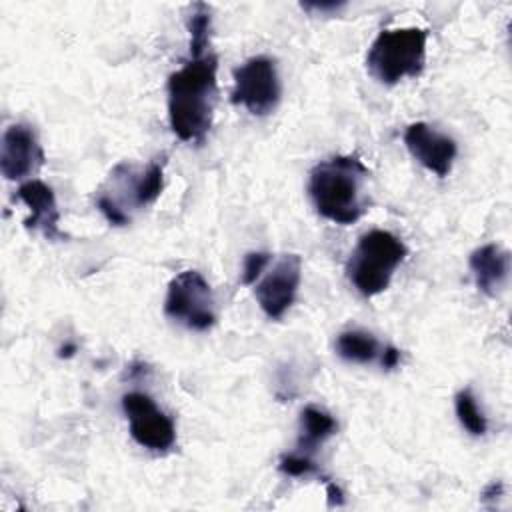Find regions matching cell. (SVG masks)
<instances>
[{
  "label": "cell",
  "mask_w": 512,
  "mask_h": 512,
  "mask_svg": "<svg viewBox=\"0 0 512 512\" xmlns=\"http://www.w3.org/2000/svg\"><path fill=\"white\" fill-rule=\"evenodd\" d=\"M338 430V422L330 412L318 406H306L300 412V430L296 440V452L312 456L330 436Z\"/></svg>",
  "instance_id": "4fadbf2b"
},
{
  "label": "cell",
  "mask_w": 512,
  "mask_h": 512,
  "mask_svg": "<svg viewBox=\"0 0 512 512\" xmlns=\"http://www.w3.org/2000/svg\"><path fill=\"white\" fill-rule=\"evenodd\" d=\"M218 56L208 52L190 58L166 82L168 122L176 138L202 146L214 118L218 100Z\"/></svg>",
  "instance_id": "6da1fadb"
},
{
  "label": "cell",
  "mask_w": 512,
  "mask_h": 512,
  "mask_svg": "<svg viewBox=\"0 0 512 512\" xmlns=\"http://www.w3.org/2000/svg\"><path fill=\"white\" fill-rule=\"evenodd\" d=\"M302 10L306 12H320V14H328V12H338L340 8H344V2H302L300 4Z\"/></svg>",
  "instance_id": "ffe728a7"
},
{
  "label": "cell",
  "mask_w": 512,
  "mask_h": 512,
  "mask_svg": "<svg viewBox=\"0 0 512 512\" xmlns=\"http://www.w3.org/2000/svg\"><path fill=\"white\" fill-rule=\"evenodd\" d=\"M188 36H190V58H200L210 50V34H212V16L210 6L204 2H196L190 8L186 20Z\"/></svg>",
  "instance_id": "9a60e30c"
},
{
  "label": "cell",
  "mask_w": 512,
  "mask_h": 512,
  "mask_svg": "<svg viewBox=\"0 0 512 512\" xmlns=\"http://www.w3.org/2000/svg\"><path fill=\"white\" fill-rule=\"evenodd\" d=\"M334 348H336V354L342 360L352 362V364H370L382 352V346L376 340V336L370 334V332H364V330H344V332H340L336 336Z\"/></svg>",
  "instance_id": "5bb4252c"
},
{
  "label": "cell",
  "mask_w": 512,
  "mask_h": 512,
  "mask_svg": "<svg viewBox=\"0 0 512 512\" xmlns=\"http://www.w3.org/2000/svg\"><path fill=\"white\" fill-rule=\"evenodd\" d=\"M282 96L276 60L270 56H252L234 68L232 102L244 106L254 116L270 114Z\"/></svg>",
  "instance_id": "8992f818"
},
{
  "label": "cell",
  "mask_w": 512,
  "mask_h": 512,
  "mask_svg": "<svg viewBox=\"0 0 512 512\" xmlns=\"http://www.w3.org/2000/svg\"><path fill=\"white\" fill-rule=\"evenodd\" d=\"M380 364H382L384 370L396 368L400 364V350L396 346H392V344H386L382 348V352H380Z\"/></svg>",
  "instance_id": "d6986e66"
},
{
  "label": "cell",
  "mask_w": 512,
  "mask_h": 512,
  "mask_svg": "<svg viewBox=\"0 0 512 512\" xmlns=\"http://www.w3.org/2000/svg\"><path fill=\"white\" fill-rule=\"evenodd\" d=\"M324 484H326V492H328V502H330V506H340V504H344V492L336 486V482L324 478Z\"/></svg>",
  "instance_id": "44dd1931"
},
{
  "label": "cell",
  "mask_w": 512,
  "mask_h": 512,
  "mask_svg": "<svg viewBox=\"0 0 512 512\" xmlns=\"http://www.w3.org/2000/svg\"><path fill=\"white\" fill-rule=\"evenodd\" d=\"M302 280V258L298 254L280 256L272 268L254 284V296L270 320H280L296 300Z\"/></svg>",
  "instance_id": "ba28073f"
},
{
  "label": "cell",
  "mask_w": 512,
  "mask_h": 512,
  "mask_svg": "<svg viewBox=\"0 0 512 512\" xmlns=\"http://www.w3.org/2000/svg\"><path fill=\"white\" fill-rule=\"evenodd\" d=\"M268 262H270L268 252H248L244 256V264H242V284H246V286L256 284V280L260 278V274L264 272Z\"/></svg>",
  "instance_id": "ac0fdd59"
},
{
  "label": "cell",
  "mask_w": 512,
  "mask_h": 512,
  "mask_svg": "<svg viewBox=\"0 0 512 512\" xmlns=\"http://www.w3.org/2000/svg\"><path fill=\"white\" fill-rule=\"evenodd\" d=\"M404 144L412 158L426 170L434 172L440 178H446L450 174L458 154V146L448 134L438 132L426 122H412L404 130Z\"/></svg>",
  "instance_id": "30bf717a"
},
{
  "label": "cell",
  "mask_w": 512,
  "mask_h": 512,
  "mask_svg": "<svg viewBox=\"0 0 512 512\" xmlns=\"http://www.w3.org/2000/svg\"><path fill=\"white\" fill-rule=\"evenodd\" d=\"M122 410L128 418L130 436L136 444L150 452H168L176 442V428L172 418L162 412L156 402L144 392H126L122 396Z\"/></svg>",
  "instance_id": "52a82bcc"
},
{
  "label": "cell",
  "mask_w": 512,
  "mask_h": 512,
  "mask_svg": "<svg viewBox=\"0 0 512 512\" xmlns=\"http://www.w3.org/2000/svg\"><path fill=\"white\" fill-rule=\"evenodd\" d=\"M454 410H456L458 422L462 424V428L466 432H470L472 436H484L486 434V430H488L486 416L478 408V402H476L470 388H462L454 396Z\"/></svg>",
  "instance_id": "2e32d148"
},
{
  "label": "cell",
  "mask_w": 512,
  "mask_h": 512,
  "mask_svg": "<svg viewBox=\"0 0 512 512\" xmlns=\"http://www.w3.org/2000/svg\"><path fill=\"white\" fill-rule=\"evenodd\" d=\"M16 198L24 202L30 210L24 226L30 230L42 232L48 240H62L64 234L60 230V210L56 204V196L48 184L42 180H28L18 186Z\"/></svg>",
  "instance_id": "8fae6325"
},
{
  "label": "cell",
  "mask_w": 512,
  "mask_h": 512,
  "mask_svg": "<svg viewBox=\"0 0 512 512\" xmlns=\"http://www.w3.org/2000/svg\"><path fill=\"white\" fill-rule=\"evenodd\" d=\"M468 266L472 270L476 288L486 296H496L508 280L510 252L500 244L490 242L470 254Z\"/></svg>",
  "instance_id": "7c38bea8"
},
{
  "label": "cell",
  "mask_w": 512,
  "mask_h": 512,
  "mask_svg": "<svg viewBox=\"0 0 512 512\" xmlns=\"http://www.w3.org/2000/svg\"><path fill=\"white\" fill-rule=\"evenodd\" d=\"M278 470L286 476L292 478H302V476H310V474H318V466L312 460V456H304L300 452H290V454H282L278 460Z\"/></svg>",
  "instance_id": "e0dca14e"
},
{
  "label": "cell",
  "mask_w": 512,
  "mask_h": 512,
  "mask_svg": "<svg viewBox=\"0 0 512 512\" xmlns=\"http://www.w3.org/2000/svg\"><path fill=\"white\" fill-rule=\"evenodd\" d=\"M44 164V150L32 126L16 122L2 134L0 170L6 180H24Z\"/></svg>",
  "instance_id": "9c48e42d"
},
{
  "label": "cell",
  "mask_w": 512,
  "mask_h": 512,
  "mask_svg": "<svg viewBox=\"0 0 512 512\" xmlns=\"http://www.w3.org/2000/svg\"><path fill=\"white\" fill-rule=\"evenodd\" d=\"M428 30L418 26L386 28L368 48L366 68L386 86H394L404 78H416L426 64Z\"/></svg>",
  "instance_id": "3957f363"
},
{
  "label": "cell",
  "mask_w": 512,
  "mask_h": 512,
  "mask_svg": "<svg viewBox=\"0 0 512 512\" xmlns=\"http://www.w3.org/2000/svg\"><path fill=\"white\" fill-rule=\"evenodd\" d=\"M74 352H76V346H74V344H66V346L60 348V358H68V356H72Z\"/></svg>",
  "instance_id": "7402d4cb"
},
{
  "label": "cell",
  "mask_w": 512,
  "mask_h": 512,
  "mask_svg": "<svg viewBox=\"0 0 512 512\" xmlns=\"http://www.w3.org/2000/svg\"><path fill=\"white\" fill-rule=\"evenodd\" d=\"M406 244L388 230H370L360 236L348 262L346 276L350 284L366 298L384 292L394 270L406 258Z\"/></svg>",
  "instance_id": "277c9868"
},
{
  "label": "cell",
  "mask_w": 512,
  "mask_h": 512,
  "mask_svg": "<svg viewBox=\"0 0 512 512\" xmlns=\"http://www.w3.org/2000/svg\"><path fill=\"white\" fill-rule=\"evenodd\" d=\"M164 314L196 332H206L216 324V300L198 270H184L170 280Z\"/></svg>",
  "instance_id": "5b68a950"
},
{
  "label": "cell",
  "mask_w": 512,
  "mask_h": 512,
  "mask_svg": "<svg viewBox=\"0 0 512 512\" xmlns=\"http://www.w3.org/2000/svg\"><path fill=\"white\" fill-rule=\"evenodd\" d=\"M370 170L356 154H340L318 162L308 174V196L316 212L340 226L354 224L366 212V180Z\"/></svg>",
  "instance_id": "7a4b0ae2"
}]
</instances>
